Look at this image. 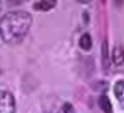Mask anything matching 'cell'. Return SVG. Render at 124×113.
Instances as JSON below:
<instances>
[{"label":"cell","mask_w":124,"mask_h":113,"mask_svg":"<svg viewBox=\"0 0 124 113\" xmlns=\"http://www.w3.org/2000/svg\"><path fill=\"white\" fill-rule=\"evenodd\" d=\"M32 25V16L22 10L10 11L0 19V37L8 45L19 43Z\"/></svg>","instance_id":"cell-1"},{"label":"cell","mask_w":124,"mask_h":113,"mask_svg":"<svg viewBox=\"0 0 124 113\" xmlns=\"http://www.w3.org/2000/svg\"><path fill=\"white\" fill-rule=\"evenodd\" d=\"M16 103L14 96L6 90H0V113H15Z\"/></svg>","instance_id":"cell-2"},{"label":"cell","mask_w":124,"mask_h":113,"mask_svg":"<svg viewBox=\"0 0 124 113\" xmlns=\"http://www.w3.org/2000/svg\"><path fill=\"white\" fill-rule=\"evenodd\" d=\"M57 2L55 0H40V1H35L33 4V8L35 10L39 11H48L53 9Z\"/></svg>","instance_id":"cell-3"},{"label":"cell","mask_w":124,"mask_h":113,"mask_svg":"<svg viewBox=\"0 0 124 113\" xmlns=\"http://www.w3.org/2000/svg\"><path fill=\"white\" fill-rule=\"evenodd\" d=\"M112 58L114 64L116 65H122L124 63V48L121 45H116L114 47Z\"/></svg>","instance_id":"cell-4"},{"label":"cell","mask_w":124,"mask_h":113,"mask_svg":"<svg viewBox=\"0 0 124 113\" xmlns=\"http://www.w3.org/2000/svg\"><path fill=\"white\" fill-rule=\"evenodd\" d=\"M114 94H115V97L117 98V101L124 105V81L123 80H120L115 83L114 86Z\"/></svg>","instance_id":"cell-5"},{"label":"cell","mask_w":124,"mask_h":113,"mask_svg":"<svg viewBox=\"0 0 124 113\" xmlns=\"http://www.w3.org/2000/svg\"><path fill=\"white\" fill-rule=\"evenodd\" d=\"M98 104H99V107L101 109V111L104 113H112V111H113L110 99H109L106 95H102V96H100V97H99Z\"/></svg>","instance_id":"cell-6"},{"label":"cell","mask_w":124,"mask_h":113,"mask_svg":"<svg viewBox=\"0 0 124 113\" xmlns=\"http://www.w3.org/2000/svg\"><path fill=\"white\" fill-rule=\"evenodd\" d=\"M79 46L83 50H90L91 47H92V39H91L90 34L84 33L83 35H81L79 40Z\"/></svg>","instance_id":"cell-7"},{"label":"cell","mask_w":124,"mask_h":113,"mask_svg":"<svg viewBox=\"0 0 124 113\" xmlns=\"http://www.w3.org/2000/svg\"><path fill=\"white\" fill-rule=\"evenodd\" d=\"M108 45L107 41H104L101 45V61H102V65L104 68L107 69L109 65V55H108Z\"/></svg>","instance_id":"cell-8"},{"label":"cell","mask_w":124,"mask_h":113,"mask_svg":"<svg viewBox=\"0 0 124 113\" xmlns=\"http://www.w3.org/2000/svg\"><path fill=\"white\" fill-rule=\"evenodd\" d=\"M63 113H76L74 107L72 104L70 103H65L64 106H63Z\"/></svg>","instance_id":"cell-9"},{"label":"cell","mask_w":124,"mask_h":113,"mask_svg":"<svg viewBox=\"0 0 124 113\" xmlns=\"http://www.w3.org/2000/svg\"><path fill=\"white\" fill-rule=\"evenodd\" d=\"M0 10H1V1H0Z\"/></svg>","instance_id":"cell-10"}]
</instances>
